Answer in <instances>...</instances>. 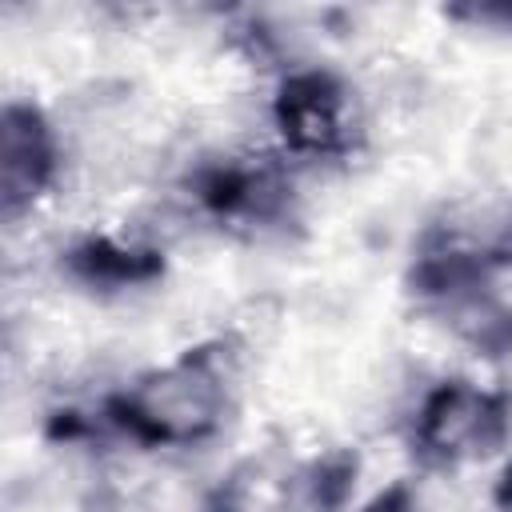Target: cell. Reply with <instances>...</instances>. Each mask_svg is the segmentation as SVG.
Wrapping results in <instances>:
<instances>
[{
    "label": "cell",
    "instance_id": "obj_1",
    "mask_svg": "<svg viewBox=\"0 0 512 512\" xmlns=\"http://www.w3.org/2000/svg\"><path fill=\"white\" fill-rule=\"evenodd\" d=\"M240 356L236 336H212L108 396L104 420L140 448H196L220 432L232 408Z\"/></svg>",
    "mask_w": 512,
    "mask_h": 512
},
{
    "label": "cell",
    "instance_id": "obj_2",
    "mask_svg": "<svg viewBox=\"0 0 512 512\" xmlns=\"http://www.w3.org/2000/svg\"><path fill=\"white\" fill-rule=\"evenodd\" d=\"M512 432V396L472 380H440L416 408L412 456L424 468H460L504 448Z\"/></svg>",
    "mask_w": 512,
    "mask_h": 512
},
{
    "label": "cell",
    "instance_id": "obj_3",
    "mask_svg": "<svg viewBox=\"0 0 512 512\" xmlns=\"http://www.w3.org/2000/svg\"><path fill=\"white\" fill-rule=\"evenodd\" d=\"M272 124L284 152L300 160H344L360 140L356 92L328 68H296L272 96Z\"/></svg>",
    "mask_w": 512,
    "mask_h": 512
},
{
    "label": "cell",
    "instance_id": "obj_4",
    "mask_svg": "<svg viewBox=\"0 0 512 512\" xmlns=\"http://www.w3.org/2000/svg\"><path fill=\"white\" fill-rule=\"evenodd\" d=\"M60 172V140L48 116L28 100H8L0 112V212L20 220Z\"/></svg>",
    "mask_w": 512,
    "mask_h": 512
},
{
    "label": "cell",
    "instance_id": "obj_5",
    "mask_svg": "<svg viewBox=\"0 0 512 512\" xmlns=\"http://www.w3.org/2000/svg\"><path fill=\"white\" fill-rule=\"evenodd\" d=\"M196 200L228 228H272L288 216L292 184L272 160L212 164L196 176Z\"/></svg>",
    "mask_w": 512,
    "mask_h": 512
},
{
    "label": "cell",
    "instance_id": "obj_6",
    "mask_svg": "<svg viewBox=\"0 0 512 512\" xmlns=\"http://www.w3.org/2000/svg\"><path fill=\"white\" fill-rule=\"evenodd\" d=\"M64 272L84 288L120 292L156 280L164 272V260L152 248H124L108 236H88L64 252Z\"/></svg>",
    "mask_w": 512,
    "mask_h": 512
},
{
    "label": "cell",
    "instance_id": "obj_7",
    "mask_svg": "<svg viewBox=\"0 0 512 512\" xmlns=\"http://www.w3.org/2000/svg\"><path fill=\"white\" fill-rule=\"evenodd\" d=\"M440 312L448 316L456 336L468 340L472 348H480L484 356L512 352V308H504L488 288H476V292L444 304Z\"/></svg>",
    "mask_w": 512,
    "mask_h": 512
},
{
    "label": "cell",
    "instance_id": "obj_8",
    "mask_svg": "<svg viewBox=\"0 0 512 512\" xmlns=\"http://www.w3.org/2000/svg\"><path fill=\"white\" fill-rule=\"evenodd\" d=\"M352 480H356V456L336 452V456L316 460V464L304 472V496H308V504H312L316 512H336V508L344 504Z\"/></svg>",
    "mask_w": 512,
    "mask_h": 512
},
{
    "label": "cell",
    "instance_id": "obj_9",
    "mask_svg": "<svg viewBox=\"0 0 512 512\" xmlns=\"http://www.w3.org/2000/svg\"><path fill=\"white\" fill-rule=\"evenodd\" d=\"M360 512H416V488L408 480H396V484L380 488Z\"/></svg>",
    "mask_w": 512,
    "mask_h": 512
},
{
    "label": "cell",
    "instance_id": "obj_10",
    "mask_svg": "<svg viewBox=\"0 0 512 512\" xmlns=\"http://www.w3.org/2000/svg\"><path fill=\"white\" fill-rule=\"evenodd\" d=\"M492 508L496 512H512V460L500 468V476L492 484Z\"/></svg>",
    "mask_w": 512,
    "mask_h": 512
}]
</instances>
